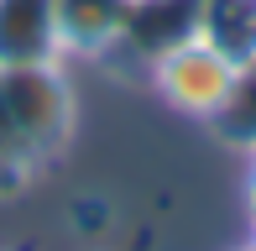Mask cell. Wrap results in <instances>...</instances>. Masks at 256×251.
Listing matches in <instances>:
<instances>
[{"mask_svg":"<svg viewBox=\"0 0 256 251\" xmlns=\"http://www.w3.org/2000/svg\"><path fill=\"white\" fill-rule=\"evenodd\" d=\"M52 26H58V58L68 68L94 63L131 42L136 6L131 0H52Z\"/></svg>","mask_w":256,"mask_h":251,"instance_id":"3","label":"cell"},{"mask_svg":"<svg viewBox=\"0 0 256 251\" xmlns=\"http://www.w3.org/2000/svg\"><path fill=\"white\" fill-rule=\"evenodd\" d=\"M78 136V89L63 58L0 68V162H52Z\"/></svg>","mask_w":256,"mask_h":251,"instance_id":"2","label":"cell"},{"mask_svg":"<svg viewBox=\"0 0 256 251\" xmlns=\"http://www.w3.org/2000/svg\"><path fill=\"white\" fill-rule=\"evenodd\" d=\"M230 251H256V236L246 230V236H240V241H236V246H230Z\"/></svg>","mask_w":256,"mask_h":251,"instance_id":"7","label":"cell"},{"mask_svg":"<svg viewBox=\"0 0 256 251\" xmlns=\"http://www.w3.org/2000/svg\"><path fill=\"white\" fill-rule=\"evenodd\" d=\"M131 6H146V0H131Z\"/></svg>","mask_w":256,"mask_h":251,"instance_id":"8","label":"cell"},{"mask_svg":"<svg viewBox=\"0 0 256 251\" xmlns=\"http://www.w3.org/2000/svg\"><path fill=\"white\" fill-rule=\"evenodd\" d=\"M58 58L52 0H0V68Z\"/></svg>","mask_w":256,"mask_h":251,"instance_id":"4","label":"cell"},{"mask_svg":"<svg viewBox=\"0 0 256 251\" xmlns=\"http://www.w3.org/2000/svg\"><path fill=\"white\" fill-rule=\"evenodd\" d=\"M240 10H246V21H251V37H246V52H256V0H240Z\"/></svg>","mask_w":256,"mask_h":251,"instance_id":"6","label":"cell"},{"mask_svg":"<svg viewBox=\"0 0 256 251\" xmlns=\"http://www.w3.org/2000/svg\"><path fill=\"white\" fill-rule=\"evenodd\" d=\"M246 78H251V52L230 42L204 10L146 52V89L168 116L194 126H225L240 105Z\"/></svg>","mask_w":256,"mask_h":251,"instance_id":"1","label":"cell"},{"mask_svg":"<svg viewBox=\"0 0 256 251\" xmlns=\"http://www.w3.org/2000/svg\"><path fill=\"white\" fill-rule=\"evenodd\" d=\"M240 220L256 236V136L246 142V152H240Z\"/></svg>","mask_w":256,"mask_h":251,"instance_id":"5","label":"cell"}]
</instances>
